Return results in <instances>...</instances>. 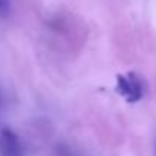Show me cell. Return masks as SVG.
Instances as JSON below:
<instances>
[{"instance_id":"cell-1","label":"cell","mask_w":156,"mask_h":156,"mask_svg":"<svg viewBox=\"0 0 156 156\" xmlns=\"http://www.w3.org/2000/svg\"><path fill=\"white\" fill-rule=\"evenodd\" d=\"M117 93L129 103L140 102L144 94V85L138 74L126 73L117 76Z\"/></svg>"},{"instance_id":"cell-2","label":"cell","mask_w":156,"mask_h":156,"mask_svg":"<svg viewBox=\"0 0 156 156\" xmlns=\"http://www.w3.org/2000/svg\"><path fill=\"white\" fill-rule=\"evenodd\" d=\"M0 156H23V147L17 133L8 127L0 130Z\"/></svg>"},{"instance_id":"cell-3","label":"cell","mask_w":156,"mask_h":156,"mask_svg":"<svg viewBox=\"0 0 156 156\" xmlns=\"http://www.w3.org/2000/svg\"><path fill=\"white\" fill-rule=\"evenodd\" d=\"M9 9H11V2L9 0H0V15L2 17L8 15Z\"/></svg>"}]
</instances>
